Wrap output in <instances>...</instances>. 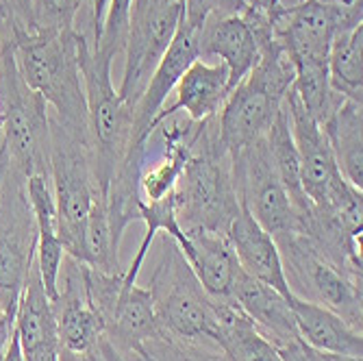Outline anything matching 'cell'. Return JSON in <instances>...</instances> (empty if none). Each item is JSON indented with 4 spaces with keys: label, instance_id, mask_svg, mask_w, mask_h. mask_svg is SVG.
<instances>
[{
    "label": "cell",
    "instance_id": "obj_17",
    "mask_svg": "<svg viewBox=\"0 0 363 361\" xmlns=\"http://www.w3.org/2000/svg\"><path fill=\"white\" fill-rule=\"evenodd\" d=\"M198 57L224 63L233 89L257 65L259 46L242 16L209 18L198 33Z\"/></svg>",
    "mask_w": 363,
    "mask_h": 361
},
{
    "label": "cell",
    "instance_id": "obj_10",
    "mask_svg": "<svg viewBox=\"0 0 363 361\" xmlns=\"http://www.w3.org/2000/svg\"><path fill=\"white\" fill-rule=\"evenodd\" d=\"M230 161H233V181L240 203L250 216L274 240L298 233V213L279 179L266 138L230 155Z\"/></svg>",
    "mask_w": 363,
    "mask_h": 361
},
{
    "label": "cell",
    "instance_id": "obj_25",
    "mask_svg": "<svg viewBox=\"0 0 363 361\" xmlns=\"http://www.w3.org/2000/svg\"><path fill=\"white\" fill-rule=\"evenodd\" d=\"M266 142H268V148H270V155H272V161H274V168L279 172V179H281L283 187L289 194L296 213L307 211L311 201L307 199L305 189H303L301 157H298V150H296V144H294V138H291L285 101H283V109H281L279 118L274 120V124L268 130Z\"/></svg>",
    "mask_w": 363,
    "mask_h": 361
},
{
    "label": "cell",
    "instance_id": "obj_2",
    "mask_svg": "<svg viewBox=\"0 0 363 361\" xmlns=\"http://www.w3.org/2000/svg\"><path fill=\"white\" fill-rule=\"evenodd\" d=\"M13 57L22 79L44 98L50 116L63 126L89 133L79 33H22L13 38Z\"/></svg>",
    "mask_w": 363,
    "mask_h": 361
},
{
    "label": "cell",
    "instance_id": "obj_6",
    "mask_svg": "<svg viewBox=\"0 0 363 361\" xmlns=\"http://www.w3.org/2000/svg\"><path fill=\"white\" fill-rule=\"evenodd\" d=\"M3 146L13 166L28 179L50 177V111L44 98L26 85L13 57V42L0 55Z\"/></svg>",
    "mask_w": 363,
    "mask_h": 361
},
{
    "label": "cell",
    "instance_id": "obj_4",
    "mask_svg": "<svg viewBox=\"0 0 363 361\" xmlns=\"http://www.w3.org/2000/svg\"><path fill=\"white\" fill-rule=\"evenodd\" d=\"M150 248L157 252L152 255L148 291L155 301L159 324L174 338L216 344L218 305L196 279L177 242L161 233L159 242L155 240Z\"/></svg>",
    "mask_w": 363,
    "mask_h": 361
},
{
    "label": "cell",
    "instance_id": "obj_5",
    "mask_svg": "<svg viewBox=\"0 0 363 361\" xmlns=\"http://www.w3.org/2000/svg\"><path fill=\"white\" fill-rule=\"evenodd\" d=\"M50 183L57 203L59 240L65 255L81 259L83 228L101 199L91 170L89 133L63 126L50 116Z\"/></svg>",
    "mask_w": 363,
    "mask_h": 361
},
{
    "label": "cell",
    "instance_id": "obj_21",
    "mask_svg": "<svg viewBox=\"0 0 363 361\" xmlns=\"http://www.w3.org/2000/svg\"><path fill=\"white\" fill-rule=\"evenodd\" d=\"M187 246L181 250L196 279L213 301H230V289L240 274L235 252L222 233L187 231Z\"/></svg>",
    "mask_w": 363,
    "mask_h": 361
},
{
    "label": "cell",
    "instance_id": "obj_31",
    "mask_svg": "<svg viewBox=\"0 0 363 361\" xmlns=\"http://www.w3.org/2000/svg\"><path fill=\"white\" fill-rule=\"evenodd\" d=\"M279 352H281L283 361H328L326 355H322V352L309 348L303 340L294 342V344H289V346L279 348Z\"/></svg>",
    "mask_w": 363,
    "mask_h": 361
},
{
    "label": "cell",
    "instance_id": "obj_29",
    "mask_svg": "<svg viewBox=\"0 0 363 361\" xmlns=\"http://www.w3.org/2000/svg\"><path fill=\"white\" fill-rule=\"evenodd\" d=\"M11 35H22V33H33V0H0Z\"/></svg>",
    "mask_w": 363,
    "mask_h": 361
},
{
    "label": "cell",
    "instance_id": "obj_20",
    "mask_svg": "<svg viewBox=\"0 0 363 361\" xmlns=\"http://www.w3.org/2000/svg\"><path fill=\"white\" fill-rule=\"evenodd\" d=\"M163 326L157 320L155 301L148 287L138 283H124L118 294V301L105 320V338L118 348L126 359L148 340H152Z\"/></svg>",
    "mask_w": 363,
    "mask_h": 361
},
{
    "label": "cell",
    "instance_id": "obj_24",
    "mask_svg": "<svg viewBox=\"0 0 363 361\" xmlns=\"http://www.w3.org/2000/svg\"><path fill=\"white\" fill-rule=\"evenodd\" d=\"M363 24L342 30L328 50V81L335 94L363 105Z\"/></svg>",
    "mask_w": 363,
    "mask_h": 361
},
{
    "label": "cell",
    "instance_id": "obj_32",
    "mask_svg": "<svg viewBox=\"0 0 363 361\" xmlns=\"http://www.w3.org/2000/svg\"><path fill=\"white\" fill-rule=\"evenodd\" d=\"M13 324H16V316H9L3 307H0V359H3L7 342L13 333Z\"/></svg>",
    "mask_w": 363,
    "mask_h": 361
},
{
    "label": "cell",
    "instance_id": "obj_30",
    "mask_svg": "<svg viewBox=\"0 0 363 361\" xmlns=\"http://www.w3.org/2000/svg\"><path fill=\"white\" fill-rule=\"evenodd\" d=\"M59 361H126L118 348L103 335L101 340H98L87 352H61L59 350Z\"/></svg>",
    "mask_w": 363,
    "mask_h": 361
},
{
    "label": "cell",
    "instance_id": "obj_28",
    "mask_svg": "<svg viewBox=\"0 0 363 361\" xmlns=\"http://www.w3.org/2000/svg\"><path fill=\"white\" fill-rule=\"evenodd\" d=\"M244 11V0H185L183 20L201 30L209 18L240 16Z\"/></svg>",
    "mask_w": 363,
    "mask_h": 361
},
{
    "label": "cell",
    "instance_id": "obj_26",
    "mask_svg": "<svg viewBox=\"0 0 363 361\" xmlns=\"http://www.w3.org/2000/svg\"><path fill=\"white\" fill-rule=\"evenodd\" d=\"M85 9H91L89 0H33V30H74L77 20Z\"/></svg>",
    "mask_w": 363,
    "mask_h": 361
},
{
    "label": "cell",
    "instance_id": "obj_27",
    "mask_svg": "<svg viewBox=\"0 0 363 361\" xmlns=\"http://www.w3.org/2000/svg\"><path fill=\"white\" fill-rule=\"evenodd\" d=\"M130 5H133V0H109V5H107L103 30H101V38H98L96 48L109 55L111 59H116L118 55L124 52Z\"/></svg>",
    "mask_w": 363,
    "mask_h": 361
},
{
    "label": "cell",
    "instance_id": "obj_9",
    "mask_svg": "<svg viewBox=\"0 0 363 361\" xmlns=\"http://www.w3.org/2000/svg\"><path fill=\"white\" fill-rule=\"evenodd\" d=\"M185 0H133L124 44V72L118 87L122 101L135 107L152 70L172 44L183 20Z\"/></svg>",
    "mask_w": 363,
    "mask_h": 361
},
{
    "label": "cell",
    "instance_id": "obj_33",
    "mask_svg": "<svg viewBox=\"0 0 363 361\" xmlns=\"http://www.w3.org/2000/svg\"><path fill=\"white\" fill-rule=\"evenodd\" d=\"M107 5H109V0H89L91 20H94V33H96V44H98V38H101V30H103V20H105Z\"/></svg>",
    "mask_w": 363,
    "mask_h": 361
},
{
    "label": "cell",
    "instance_id": "obj_36",
    "mask_svg": "<svg viewBox=\"0 0 363 361\" xmlns=\"http://www.w3.org/2000/svg\"><path fill=\"white\" fill-rule=\"evenodd\" d=\"M0 130H3V109H0Z\"/></svg>",
    "mask_w": 363,
    "mask_h": 361
},
{
    "label": "cell",
    "instance_id": "obj_16",
    "mask_svg": "<svg viewBox=\"0 0 363 361\" xmlns=\"http://www.w3.org/2000/svg\"><path fill=\"white\" fill-rule=\"evenodd\" d=\"M13 331L24 361H59V335L52 301L44 289L38 264L33 261L24 291L16 309Z\"/></svg>",
    "mask_w": 363,
    "mask_h": 361
},
{
    "label": "cell",
    "instance_id": "obj_35",
    "mask_svg": "<svg viewBox=\"0 0 363 361\" xmlns=\"http://www.w3.org/2000/svg\"><path fill=\"white\" fill-rule=\"evenodd\" d=\"M5 161H7V150H5V146H0V170H3Z\"/></svg>",
    "mask_w": 363,
    "mask_h": 361
},
{
    "label": "cell",
    "instance_id": "obj_11",
    "mask_svg": "<svg viewBox=\"0 0 363 361\" xmlns=\"http://www.w3.org/2000/svg\"><path fill=\"white\" fill-rule=\"evenodd\" d=\"M52 313L57 322L61 352H87L105 335L103 318L96 313L87 296L85 264L70 255H65L61 264Z\"/></svg>",
    "mask_w": 363,
    "mask_h": 361
},
{
    "label": "cell",
    "instance_id": "obj_19",
    "mask_svg": "<svg viewBox=\"0 0 363 361\" xmlns=\"http://www.w3.org/2000/svg\"><path fill=\"white\" fill-rule=\"evenodd\" d=\"M291 311L298 338L322 355H337L363 361V331H357L342 316L318 303L291 296Z\"/></svg>",
    "mask_w": 363,
    "mask_h": 361
},
{
    "label": "cell",
    "instance_id": "obj_23",
    "mask_svg": "<svg viewBox=\"0 0 363 361\" xmlns=\"http://www.w3.org/2000/svg\"><path fill=\"white\" fill-rule=\"evenodd\" d=\"M322 130L331 144L342 177L363 189V105L344 98Z\"/></svg>",
    "mask_w": 363,
    "mask_h": 361
},
{
    "label": "cell",
    "instance_id": "obj_14",
    "mask_svg": "<svg viewBox=\"0 0 363 361\" xmlns=\"http://www.w3.org/2000/svg\"><path fill=\"white\" fill-rule=\"evenodd\" d=\"M226 238L244 274L277 289L285 299H291L283 270V259L274 238L250 216L244 205L235 220L230 222Z\"/></svg>",
    "mask_w": 363,
    "mask_h": 361
},
{
    "label": "cell",
    "instance_id": "obj_3",
    "mask_svg": "<svg viewBox=\"0 0 363 361\" xmlns=\"http://www.w3.org/2000/svg\"><path fill=\"white\" fill-rule=\"evenodd\" d=\"M79 65L87 101L91 170L98 191L107 196L111 179L133 146V107L122 101L113 85V59L83 35H79Z\"/></svg>",
    "mask_w": 363,
    "mask_h": 361
},
{
    "label": "cell",
    "instance_id": "obj_13",
    "mask_svg": "<svg viewBox=\"0 0 363 361\" xmlns=\"http://www.w3.org/2000/svg\"><path fill=\"white\" fill-rule=\"evenodd\" d=\"M198 33L201 30L189 26L185 20H181L172 44L168 46L166 55L157 63L144 94L140 96L138 105L133 107V144H140L146 140L157 113L168 103V98L172 96L185 70L198 59Z\"/></svg>",
    "mask_w": 363,
    "mask_h": 361
},
{
    "label": "cell",
    "instance_id": "obj_22",
    "mask_svg": "<svg viewBox=\"0 0 363 361\" xmlns=\"http://www.w3.org/2000/svg\"><path fill=\"white\" fill-rule=\"evenodd\" d=\"M216 344L224 361H283L279 348L240 311L233 301H216Z\"/></svg>",
    "mask_w": 363,
    "mask_h": 361
},
{
    "label": "cell",
    "instance_id": "obj_8",
    "mask_svg": "<svg viewBox=\"0 0 363 361\" xmlns=\"http://www.w3.org/2000/svg\"><path fill=\"white\" fill-rule=\"evenodd\" d=\"M291 296L318 303L342 316L357 331H363V289L348 279L301 233L274 240Z\"/></svg>",
    "mask_w": 363,
    "mask_h": 361
},
{
    "label": "cell",
    "instance_id": "obj_12",
    "mask_svg": "<svg viewBox=\"0 0 363 361\" xmlns=\"http://www.w3.org/2000/svg\"><path fill=\"white\" fill-rule=\"evenodd\" d=\"M285 109L291 138L301 157V181L305 196L313 207H322L328 196V189L342 179L331 144H328L322 126L307 113L294 89H289L285 96Z\"/></svg>",
    "mask_w": 363,
    "mask_h": 361
},
{
    "label": "cell",
    "instance_id": "obj_34",
    "mask_svg": "<svg viewBox=\"0 0 363 361\" xmlns=\"http://www.w3.org/2000/svg\"><path fill=\"white\" fill-rule=\"evenodd\" d=\"M244 9L261 11V13H268V16H279L283 11L279 0H244Z\"/></svg>",
    "mask_w": 363,
    "mask_h": 361
},
{
    "label": "cell",
    "instance_id": "obj_7",
    "mask_svg": "<svg viewBox=\"0 0 363 361\" xmlns=\"http://www.w3.org/2000/svg\"><path fill=\"white\" fill-rule=\"evenodd\" d=\"M38 220L33 213L26 177L5 161L0 170V307L16 316L38 250Z\"/></svg>",
    "mask_w": 363,
    "mask_h": 361
},
{
    "label": "cell",
    "instance_id": "obj_18",
    "mask_svg": "<svg viewBox=\"0 0 363 361\" xmlns=\"http://www.w3.org/2000/svg\"><path fill=\"white\" fill-rule=\"evenodd\" d=\"M230 301L277 348L301 340L289 303L291 299H285L277 289L250 279L242 270L230 289Z\"/></svg>",
    "mask_w": 363,
    "mask_h": 361
},
{
    "label": "cell",
    "instance_id": "obj_15",
    "mask_svg": "<svg viewBox=\"0 0 363 361\" xmlns=\"http://www.w3.org/2000/svg\"><path fill=\"white\" fill-rule=\"evenodd\" d=\"M228 94H230V83H228L226 65L220 61L198 57L177 83L172 91L174 101L161 107L152 126L161 118L172 113H183L191 122H207L220 113Z\"/></svg>",
    "mask_w": 363,
    "mask_h": 361
},
{
    "label": "cell",
    "instance_id": "obj_1",
    "mask_svg": "<svg viewBox=\"0 0 363 361\" xmlns=\"http://www.w3.org/2000/svg\"><path fill=\"white\" fill-rule=\"evenodd\" d=\"M242 203L233 181V161L218 135V120L203 124L191 157L174 189V211L181 231L226 235Z\"/></svg>",
    "mask_w": 363,
    "mask_h": 361
}]
</instances>
